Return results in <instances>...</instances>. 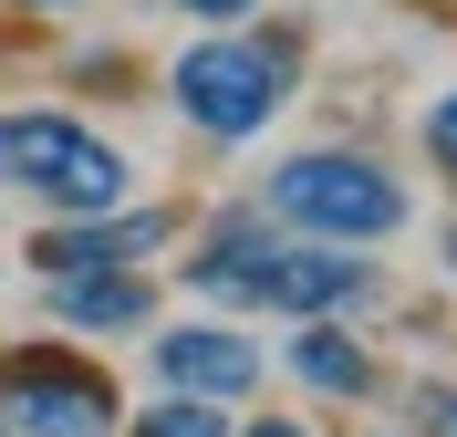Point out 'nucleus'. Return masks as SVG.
Returning <instances> with one entry per match:
<instances>
[{"label":"nucleus","mask_w":457,"mask_h":437,"mask_svg":"<svg viewBox=\"0 0 457 437\" xmlns=\"http://www.w3.org/2000/svg\"><path fill=\"white\" fill-rule=\"evenodd\" d=\"M187 282L208 302H239V313H281V323H312V313H343L364 302L374 271L353 250H322V240H260V219H219L208 250L187 261Z\"/></svg>","instance_id":"obj_1"},{"label":"nucleus","mask_w":457,"mask_h":437,"mask_svg":"<svg viewBox=\"0 0 457 437\" xmlns=\"http://www.w3.org/2000/svg\"><path fill=\"white\" fill-rule=\"evenodd\" d=\"M291 63L302 42L291 31H260V42H198L177 63V115L198 136H260V125L291 105Z\"/></svg>","instance_id":"obj_2"},{"label":"nucleus","mask_w":457,"mask_h":437,"mask_svg":"<svg viewBox=\"0 0 457 437\" xmlns=\"http://www.w3.org/2000/svg\"><path fill=\"white\" fill-rule=\"evenodd\" d=\"M260 208L291 219V230H312V240H385V230H405V188L374 156H343V146L270 167V198Z\"/></svg>","instance_id":"obj_3"},{"label":"nucleus","mask_w":457,"mask_h":437,"mask_svg":"<svg viewBox=\"0 0 457 437\" xmlns=\"http://www.w3.org/2000/svg\"><path fill=\"white\" fill-rule=\"evenodd\" d=\"M0 427L11 437H104L114 427V385L73 354L31 344V354H0Z\"/></svg>","instance_id":"obj_4"},{"label":"nucleus","mask_w":457,"mask_h":437,"mask_svg":"<svg viewBox=\"0 0 457 437\" xmlns=\"http://www.w3.org/2000/svg\"><path fill=\"white\" fill-rule=\"evenodd\" d=\"M156 240H177L167 208H125V219H73V230H42V240H31V261L53 271V282H62V271H136Z\"/></svg>","instance_id":"obj_5"},{"label":"nucleus","mask_w":457,"mask_h":437,"mask_svg":"<svg viewBox=\"0 0 457 437\" xmlns=\"http://www.w3.org/2000/svg\"><path fill=\"white\" fill-rule=\"evenodd\" d=\"M156 375L177 385V396H250L260 385V344H239V333H208V323H187V333H167L156 344Z\"/></svg>","instance_id":"obj_6"},{"label":"nucleus","mask_w":457,"mask_h":437,"mask_svg":"<svg viewBox=\"0 0 457 437\" xmlns=\"http://www.w3.org/2000/svg\"><path fill=\"white\" fill-rule=\"evenodd\" d=\"M84 146H94V136H84L73 115H0V177L42 198V188H53V177L73 167Z\"/></svg>","instance_id":"obj_7"},{"label":"nucleus","mask_w":457,"mask_h":437,"mask_svg":"<svg viewBox=\"0 0 457 437\" xmlns=\"http://www.w3.org/2000/svg\"><path fill=\"white\" fill-rule=\"evenodd\" d=\"M145 302H156V291H145L136 271H62L53 282V313L84 323V333H125V323H145Z\"/></svg>","instance_id":"obj_8"},{"label":"nucleus","mask_w":457,"mask_h":437,"mask_svg":"<svg viewBox=\"0 0 457 437\" xmlns=\"http://www.w3.org/2000/svg\"><path fill=\"white\" fill-rule=\"evenodd\" d=\"M291 375L322 385V396H364L374 385V354L353 344V333H333V323H302V344H291Z\"/></svg>","instance_id":"obj_9"},{"label":"nucleus","mask_w":457,"mask_h":437,"mask_svg":"<svg viewBox=\"0 0 457 437\" xmlns=\"http://www.w3.org/2000/svg\"><path fill=\"white\" fill-rule=\"evenodd\" d=\"M114 198H125V156H114L104 136H94L84 156H73L53 188H42V208H114Z\"/></svg>","instance_id":"obj_10"},{"label":"nucleus","mask_w":457,"mask_h":437,"mask_svg":"<svg viewBox=\"0 0 457 437\" xmlns=\"http://www.w3.org/2000/svg\"><path fill=\"white\" fill-rule=\"evenodd\" d=\"M136 437H228V407L219 396H177V407H145Z\"/></svg>","instance_id":"obj_11"},{"label":"nucleus","mask_w":457,"mask_h":437,"mask_svg":"<svg viewBox=\"0 0 457 437\" xmlns=\"http://www.w3.org/2000/svg\"><path fill=\"white\" fill-rule=\"evenodd\" d=\"M427 146H436V167L457 177V94H436V115H427Z\"/></svg>","instance_id":"obj_12"},{"label":"nucleus","mask_w":457,"mask_h":437,"mask_svg":"<svg viewBox=\"0 0 457 437\" xmlns=\"http://www.w3.org/2000/svg\"><path fill=\"white\" fill-rule=\"evenodd\" d=\"M416 407H427V427H436V437H457V396H447V385H427Z\"/></svg>","instance_id":"obj_13"},{"label":"nucleus","mask_w":457,"mask_h":437,"mask_svg":"<svg viewBox=\"0 0 457 437\" xmlns=\"http://www.w3.org/2000/svg\"><path fill=\"white\" fill-rule=\"evenodd\" d=\"M177 11H198V21H239V11H260V0H177Z\"/></svg>","instance_id":"obj_14"},{"label":"nucleus","mask_w":457,"mask_h":437,"mask_svg":"<svg viewBox=\"0 0 457 437\" xmlns=\"http://www.w3.org/2000/svg\"><path fill=\"white\" fill-rule=\"evenodd\" d=\"M250 437H302V427H250Z\"/></svg>","instance_id":"obj_15"},{"label":"nucleus","mask_w":457,"mask_h":437,"mask_svg":"<svg viewBox=\"0 0 457 437\" xmlns=\"http://www.w3.org/2000/svg\"><path fill=\"white\" fill-rule=\"evenodd\" d=\"M21 11H62V0H21Z\"/></svg>","instance_id":"obj_16"},{"label":"nucleus","mask_w":457,"mask_h":437,"mask_svg":"<svg viewBox=\"0 0 457 437\" xmlns=\"http://www.w3.org/2000/svg\"><path fill=\"white\" fill-rule=\"evenodd\" d=\"M0 437H11V427H0Z\"/></svg>","instance_id":"obj_17"}]
</instances>
